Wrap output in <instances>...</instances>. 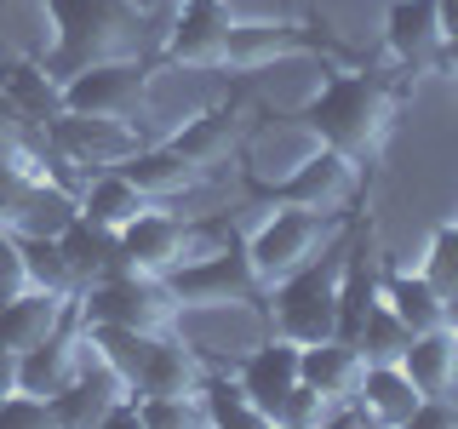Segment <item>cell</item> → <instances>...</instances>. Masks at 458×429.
<instances>
[{"label":"cell","mask_w":458,"mask_h":429,"mask_svg":"<svg viewBox=\"0 0 458 429\" xmlns=\"http://www.w3.org/2000/svg\"><path fill=\"white\" fill-rule=\"evenodd\" d=\"M401 86L384 69H327L321 86L304 97V121L321 143H333L350 161H372L395 132Z\"/></svg>","instance_id":"6da1fadb"},{"label":"cell","mask_w":458,"mask_h":429,"mask_svg":"<svg viewBox=\"0 0 458 429\" xmlns=\"http://www.w3.org/2000/svg\"><path fill=\"white\" fill-rule=\"evenodd\" d=\"M52 18V52L40 63L52 69L57 80L75 75L81 63H98V57H114V52H132L138 40V0H40Z\"/></svg>","instance_id":"7a4b0ae2"},{"label":"cell","mask_w":458,"mask_h":429,"mask_svg":"<svg viewBox=\"0 0 458 429\" xmlns=\"http://www.w3.org/2000/svg\"><path fill=\"white\" fill-rule=\"evenodd\" d=\"M344 247H321L310 264H298L293 275H281L269 292V332H286L298 343H321L338 332V286H344Z\"/></svg>","instance_id":"3957f363"},{"label":"cell","mask_w":458,"mask_h":429,"mask_svg":"<svg viewBox=\"0 0 458 429\" xmlns=\"http://www.w3.org/2000/svg\"><path fill=\"white\" fill-rule=\"evenodd\" d=\"M75 321L81 326H138V332H166L178 321L161 275H138V269H104L75 292Z\"/></svg>","instance_id":"277c9868"},{"label":"cell","mask_w":458,"mask_h":429,"mask_svg":"<svg viewBox=\"0 0 458 429\" xmlns=\"http://www.w3.org/2000/svg\"><path fill=\"white\" fill-rule=\"evenodd\" d=\"M166 292L178 309H235V304H252L264 298V281H258L252 257L241 240H229L218 252H190L178 269H166Z\"/></svg>","instance_id":"5b68a950"},{"label":"cell","mask_w":458,"mask_h":429,"mask_svg":"<svg viewBox=\"0 0 458 429\" xmlns=\"http://www.w3.org/2000/svg\"><path fill=\"white\" fill-rule=\"evenodd\" d=\"M327 240H333V212H310V206H286V200H276V212H269L241 247H247L258 281L276 286L281 275H293L298 264H310Z\"/></svg>","instance_id":"8992f818"},{"label":"cell","mask_w":458,"mask_h":429,"mask_svg":"<svg viewBox=\"0 0 458 429\" xmlns=\"http://www.w3.org/2000/svg\"><path fill=\"white\" fill-rule=\"evenodd\" d=\"M149 104V63L138 52H114L98 63H81L75 75L57 80V109L75 114H132Z\"/></svg>","instance_id":"52a82bcc"},{"label":"cell","mask_w":458,"mask_h":429,"mask_svg":"<svg viewBox=\"0 0 458 429\" xmlns=\"http://www.w3.org/2000/svg\"><path fill=\"white\" fill-rule=\"evenodd\" d=\"M355 189H361V161H350V155H338L333 143H315V149L298 161L286 178L276 183H258V195L276 206V200H286V206H310V212H338L350 206Z\"/></svg>","instance_id":"ba28073f"},{"label":"cell","mask_w":458,"mask_h":429,"mask_svg":"<svg viewBox=\"0 0 458 429\" xmlns=\"http://www.w3.org/2000/svg\"><path fill=\"white\" fill-rule=\"evenodd\" d=\"M47 143L57 155H64L69 166H81V172H109V166H121L126 155L138 149V126L126 121V114H75V109H57L47 114Z\"/></svg>","instance_id":"9c48e42d"},{"label":"cell","mask_w":458,"mask_h":429,"mask_svg":"<svg viewBox=\"0 0 458 429\" xmlns=\"http://www.w3.org/2000/svg\"><path fill=\"white\" fill-rule=\"evenodd\" d=\"M441 46H447V29H441L436 0H390L384 52H390L401 75H441Z\"/></svg>","instance_id":"30bf717a"},{"label":"cell","mask_w":458,"mask_h":429,"mask_svg":"<svg viewBox=\"0 0 458 429\" xmlns=\"http://www.w3.org/2000/svg\"><path fill=\"white\" fill-rule=\"evenodd\" d=\"M114 247H121V269H138V275H166V269H178L183 257L195 252V223H183L178 212L143 206L138 218L114 235Z\"/></svg>","instance_id":"8fae6325"},{"label":"cell","mask_w":458,"mask_h":429,"mask_svg":"<svg viewBox=\"0 0 458 429\" xmlns=\"http://www.w3.org/2000/svg\"><path fill=\"white\" fill-rule=\"evenodd\" d=\"M229 23H235V12L224 0H178V18L161 40V57L183 69H224Z\"/></svg>","instance_id":"7c38bea8"},{"label":"cell","mask_w":458,"mask_h":429,"mask_svg":"<svg viewBox=\"0 0 458 429\" xmlns=\"http://www.w3.org/2000/svg\"><path fill=\"white\" fill-rule=\"evenodd\" d=\"M424 390L407 378V366L401 361H367L361 383H355V400L350 407L361 412L367 424H384V429H407V418L419 412Z\"/></svg>","instance_id":"4fadbf2b"},{"label":"cell","mask_w":458,"mask_h":429,"mask_svg":"<svg viewBox=\"0 0 458 429\" xmlns=\"http://www.w3.org/2000/svg\"><path fill=\"white\" fill-rule=\"evenodd\" d=\"M298 355H304V343L298 338H286V332H269L258 349H247V361L235 366V378H241V390H247L258 407H264V418H276V407H281V395L298 383Z\"/></svg>","instance_id":"5bb4252c"},{"label":"cell","mask_w":458,"mask_h":429,"mask_svg":"<svg viewBox=\"0 0 458 429\" xmlns=\"http://www.w3.org/2000/svg\"><path fill=\"white\" fill-rule=\"evenodd\" d=\"M64 326H75V298L47 292V286H23L12 304H0V343H12V349H29Z\"/></svg>","instance_id":"9a60e30c"},{"label":"cell","mask_w":458,"mask_h":429,"mask_svg":"<svg viewBox=\"0 0 458 429\" xmlns=\"http://www.w3.org/2000/svg\"><path fill=\"white\" fill-rule=\"evenodd\" d=\"M310 52L304 23H269V18H235L224 40V69H264L276 57Z\"/></svg>","instance_id":"2e32d148"},{"label":"cell","mask_w":458,"mask_h":429,"mask_svg":"<svg viewBox=\"0 0 458 429\" xmlns=\"http://www.w3.org/2000/svg\"><path fill=\"white\" fill-rule=\"evenodd\" d=\"M367 372V355L355 349L350 338H321V343H304V355H298V378L310 383V390H321L333 407H350L355 400V383H361Z\"/></svg>","instance_id":"e0dca14e"},{"label":"cell","mask_w":458,"mask_h":429,"mask_svg":"<svg viewBox=\"0 0 458 429\" xmlns=\"http://www.w3.org/2000/svg\"><path fill=\"white\" fill-rule=\"evenodd\" d=\"M75 366H81V326H64V332L18 349V390L52 400L69 378H75Z\"/></svg>","instance_id":"ac0fdd59"},{"label":"cell","mask_w":458,"mask_h":429,"mask_svg":"<svg viewBox=\"0 0 458 429\" xmlns=\"http://www.w3.org/2000/svg\"><path fill=\"white\" fill-rule=\"evenodd\" d=\"M407 378L424 395H458V321H441L429 332H412L407 355H401Z\"/></svg>","instance_id":"d6986e66"},{"label":"cell","mask_w":458,"mask_h":429,"mask_svg":"<svg viewBox=\"0 0 458 429\" xmlns=\"http://www.w3.org/2000/svg\"><path fill=\"white\" fill-rule=\"evenodd\" d=\"M143 206H155V200L143 195L121 166H109V172H86V183L75 189V212H81V218H92V223L114 229V235H121V229L132 223Z\"/></svg>","instance_id":"ffe728a7"},{"label":"cell","mask_w":458,"mask_h":429,"mask_svg":"<svg viewBox=\"0 0 458 429\" xmlns=\"http://www.w3.org/2000/svg\"><path fill=\"white\" fill-rule=\"evenodd\" d=\"M121 172L138 183L149 200H172V195H190V189H200L207 183V172L200 166H190L172 143H138L132 155L121 161Z\"/></svg>","instance_id":"44dd1931"},{"label":"cell","mask_w":458,"mask_h":429,"mask_svg":"<svg viewBox=\"0 0 458 429\" xmlns=\"http://www.w3.org/2000/svg\"><path fill=\"white\" fill-rule=\"evenodd\" d=\"M378 298L395 309V321L407 326V332H429V326L453 321V298L441 292L424 269H419V275H412V269H390V275L378 281Z\"/></svg>","instance_id":"7402d4cb"},{"label":"cell","mask_w":458,"mask_h":429,"mask_svg":"<svg viewBox=\"0 0 458 429\" xmlns=\"http://www.w3.org/2000/svg\"><path fill=\"white\" fill-rule=\"evenodd\" d=\"M207 366H200V349L178 343L172 332H155V349L143 372L132 378V395H183V390H200Z\"/></svg>","instance_id":"603a6c76"},{"label":"cell","mask_w":458,"mask_h":429,"mask_svg":"<svg viewBox=\"0 0 458 429\" xmlns=\"http://www.w3.org/2000/svg\"><path fill=\"white\" fill-rule=\"evenodd\" d=\"M315 143H321V138L310 132V121H304V114H293V121H281V126H264V132L252 138V149H247L252 189H258V183H276V178H286V172L304 161Z\"/></svg>","instance_id":"cb8c5ba5"},{"label":"cell","mask_w":458,"mask_h":429,"mask_svg":"<svg viewBox=\"0 0 458 429\" xmlns=\"http://www.w3.org/2000/svg\"><path fill=\"white\" fill-rule=\"evenodd\" d=\"M161 143H172L190 166L212 172L218 161H229V149H235V109H195L190 121L172 126Z\"/></svg>","instance_id":"d4e9b609"},{"label":"cell","mask_w":458,"mask_h":429,"mask_svg":"<svg viewBox=\"0 0 458 429\" xmlns=\"http://www.w3.org/2000/svg\"><path fill=\"white\" fill-rule=\"evenodd\" d=\"M57 247H64L69 269H75V281L86 286L92 275H104V269H121V247H114V229L92 223V218H69L64 229H57Z\"/></svg>","instance_id":"484cf974"},{"label":"cell","mask_w":458,"mask_h":429,"mask_svg":"<svg viewBox=\"0 0 458 429\" xmlns=\"http://www.w3.org/2000/svg\"><path fill=\"white\" fill-rule=\"evenodd\" d=\"M0 92L12 97V109L23 114V121H47L57 114V75L40 57H18V63L0 69Z\"/></svg>","instance_id":"4316f807"},{"label":"cell","mask_w":458,"mask_h":429,"mask_svg":"<svg viewBox=\"0 0 458 429\" xmlns=\"http://www.w3.org/2000/svg\"><path fill=\"white\" fill-rule=\"evenodd\" d=\"M200 412H207L212 429H269L264 407L241 390V378H224V372L200 378Z\"/></svg>","instance_id":"83f0119b"},{"label":"cell","mask_w":458,"mask_h":429,"mask_svg":"<svg viewBox=\"0 0 458 429\" xmlns=\"http://www.w3.org/2000/svg\"><path fill=\"white\" fill-rule=\"evenodd\" d=\"M18 240H23L29 286H47V292H64V298L81 292V281H75V269H69L64 247H57V235H18Z\"/></svg>","instance_id":"f1b7e54d"},{"label":"cell","mask_w":458,"mask_h":429,"mask_svg":"<svg viewBox=\"0 0 458 429\" xmlns=\"http://www.w3.org/2000/svg\"><path fill=\"white\" fill-rule=\"evenodd\" d=\"M350 343L367 355V361H401V355H407V343H412V332L395 321V309L378 298V304L367 309V321L355 326V338H350Z\"/></svg>","instance_id":"f546056e"},{"label":"cell","mask_w":458,"mask_h":429,"mask_svg":"<svg viewBox=\"0 0 458 429\" xmlns=\"http://www.w3.org/2000/svg\"><path fill=\"white\" fill-rule=\"evenodd\" d=\"M327 418H333V400L298 378L293 390L281 395V407H276V418H269V424H276V429H321Z\"/></svg>","instance_id":"4dcf8cb0"},{"label":"cell","mask_w":458,"mask_h":429,"mask_svg":"<svg viewBox=\"0 0 458 429\" xmlns=\"http://www.w3.org/2000/svg\"><path fill=\"white\" fill-rule=\"evenodd\" d=\"M424 275L441 286L447 298H458V223H441L424 247Z\"/></svg>","instance_id":"1f68e13d"},{"label":"cell","mask_w":458,"mask_h":429,"mask_svg":"<svg viewBox=\"0 0 458 429\" xmlns=\"http://www.w3.org/2000/svg\"><path fill=\"white\" fill-rule=\"evenodd\" d=\"M143 407V424L161 429V424H207L200 412V390H183V395H138Z\"/></svg>","instance_id":"d6a6232c"},{"label":"cell","mask_w":458,"mask_h":429,"mask_svg":"<svg viewBox=\"0 0 458 429\" xmlns=\"http://www.w3.org/2000/svg\"><path fill=\"white\" fill-rule=\"evenodd\" d=\"M18 390V349L12 343H0V395Z\"/></svg>","instance_id":"836d02e7"},{"label":"cell","mask_w":458,"mask_h":429,"mask_svg":"<svg viewBox=\"0 0 458 429\" xmlns=\"http://www.w3.org/2000/svg\"><path fill=\"white\" fill-rule=\"evenodd\" d=\"M441 75H458V29L447 35V46H441Z\"/></svg>","instance_id":"e575fe53"},{"label":"cell","mask_w":458,"mask_h":429,"mask_svg":"<svg viewBox=\"0 0 458 429\" xmlns=\"http://www.w3.org/2000/svg\"><path fill=\"white\" fill-rule=\"evenodd\" d=\"M436 6H441V29L453 35V29H458V0H436Z\"/></svg>","instance_id":"d590c367"}]
</instances>
